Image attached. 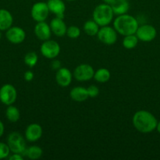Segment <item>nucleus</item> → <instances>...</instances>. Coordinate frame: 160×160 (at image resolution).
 Here are the masks:
<instances>
[{
	"mask_svg": "<svg viewBox=\"0 0 160 160\" xmlns=\"http://www.w3.org/2000/svg\"><path fill=\"white\" fill-rule=\"evenodd\" d=\"M97 38L101 43L104 45H114L118 39V33L114 28L108 26H103L99 29L97 34Z\"/></svg>",
	"mask_w": 160,
	"mask_h": 160,
	"instance_id": "39448f33",
	"label": "nucleus"
},
{
	"mask_svg": "<svg viewBox=\"0 0 160 160\" xmlns=\"http://www.w3.org/2000/svg\"><path fill=\"white\" fill-rule=\"evenodd\" d=\"M138 27L137 20L133 16L126 13L118 16L113 23V28L118 34L123 36L136 34Z\"/></svg>",
	"mask_w": 160,
	"mask_h": 160,
	"instance_id": "f03ea898",
	"label": "nucleus"
},
{
	"mask_svg": "<svg viewBox=\"0 0 160 160\" xmlns=\"http://www.w3.org/2000/svg\"><path fill=\"white\" fill-rule=\"evenodd\" d=\"M127 1H129V0H127Z\"/></svg>",
	"mask_w": 160,
	"mask_h": 160,
	"instance_id": "e433bc0d",
	"label": "nucleus"
},
{
	"mask_svg": "<svg viewBox=\"0 0 160 160\" xmlns=\"http://www.w3.org/2000/svg\"><path fill=\"white\" fill-rule=\"evenodd\" d=\"M114 15L111 6L103 3L95 7L93 12V20L100 27L107 26L111 23Z\"/></svg>",
	"mask_w": 160,
	"mask_h": 160,
	"instance_id": "7ed1b4c3",
	"label": "nucleus"
},
{
	"mask_svg": "<svg viewBox=\"0 0 160 160\" xmlns=\"http://www.w3.org/2000/svg\"><path fill=\"white\" fill-rule=\"evenodd\" d=\"M24 80L26 81L30 82V81H32L33 78H34V73H33V72L31 71V70H27L24 73Z\"/></svg>",
	"mask_w": 160,
	"mask_h": 160,
	"instance_id": "c85d7f7f",
	"label": "nucleus"
},
{
	"mask_svg": "<svg viewBox=\"0 0 160 160\" xmlns=\"http://www.w3.org/2000/svg\"><path fill=\"white\" fill-rule=\"evenodd\" d=\"M115 1L116 0H103L104 2L106 3V4L108 5H110V6H111V5H112Z\"/></svg>",
	"mask_w": 160,
	"mask_h": 160,
	"instance_id": "473e14b6",
	"label": "nucleus"
},
{
	"mask_svg": "<svg viewBox=\"0 0 160 160\" xmlns=\"http://www.w3.org/2000/svg\"><path fill=\"white\" fill-rule=\"evenodd\" d=\"M111 6L114 14L117 16L127 13L130 9V4L127 0H116Z\"/></svg>",
	"mask_w": 160,
	"mask_h": 160,
	"instance_id": "6ab92c4d",
	"label": "nucleus"
},
{
	"mask_svg": "<svg viewBox=\"0 0 160 160\" xmlns=\"http://www.w3.org/2000/svg\"><path fill=\"white\" fill-rule=\"evenodd\" d=\"M17 92L13 85L6 84L0 88V101L6 106L13 104L17 100Z\"/></svg>",
	"mask_w": 160,
	"mask_h": 160,
	"instance_id": "6e6552de",
	"label": "nucleus"
},
{
	"mask_svg": "<svg viewBox=\"0 0 160 160\" xmlns=\"http://www.w3.org/2000/svg\"><path fill=\"white\" fill-rule=\"evenodd\" d=\"M7 145L10 152L17 153L24 156L26 151V142L21 134L19 132H12L8 135Z\"/></svg>",
	"mask_w": 160,
	"mask_h": 160,
	"instance_id": "20e7f679",
	"label": "nucleus"
},
{
	"mask_svg": "<svg viewBox=\"0 0 160 160\" xmlns=\"http://www.w3.org/2000/svg\"><path fill=\"white\" fill-rule=\"evenodd\" d=\"M10 149L7 144L0 142V159H6L9 156Z\"/></svg>",
	"mask_w": 160,
	"mask_h": 160,
	"instance_id": "bb28decb",
	"label": "nucleus"
},
{
	"mask_svg": "<svg viewBox=\"0 0 160 160\" xmlns=\"http://www.w3.org/2000/svg\"><path fill=\"white\" fill-rule=\"evenodd\" d=\"M138 41L139 39L135 34L125 35L124 36V38L122 40V45L126 49H133L137 45Z\"/></svg>",
	"mask_w": 160,
	"mask_h": 160,
	"instance_id": "b1692460",
	"label": "nucleus"
},
{
	"mask_svg": "<svg viewBox=\"0 0 160 160\" xmlns=\"http://www.w3.org/2000/svg\"><path fill=\"white\" fill-rule=\"evenodd\" d=\"M61 52V47L53 40L44 41L40 46V52L46 59H53L57 57Z\"/></svg>",
	"mask_w": 160,
	"mask_h": 160,
	"instance_id": "423d86ee",
	"label": "nucleus"
},
{
	"mask_svg": "<svg viewBox=\"0 0 160 160\" xmlns=\"http://www.w3.org/2000/svg\"><path fill=\"white\" fill-rule=\"evenodd\" d=\"M50 26L51 28L52 33H53L56 37H63L66 34L67 28L66 26V23H64V19L55 17L50 21Z\"/></svg>",
	"mask_w": 160,
	"mask_h": 160,
	"instance_id": "dca6fc26",
	"label": "nucleus"
},
{
	"mask_svg": "<svg viewBox=\"0 0 160 160\" xmlns=\"http://www.w3.org/2000/svg\"><path fill=\"white\" fill-rule=\"evenodd\" d=\"M42 133H43V131L41 125L36 123H31L27 127L25 130V138L28 142H37L42 138Z\"/></svg>",
	"mask_w": 160,
	"mask_h": 160,
	"instance_id": "f8f14e48",
	"label": "nucleus"
},
{
	"mask_svg": "<svg viewBox=\"0 0 160 160\" xmlns=\"http://www.w3.org/2000/svg\"><path fill=\"white\" fill-rule=\"evenodd\" d=\"M6 37L10 43L18 45L22 43L26 38V33L20 27H11L6 30Z\"/></svg>",
	"mask_w": 160,
	"mask_h": 160,
	"instance_id": "9b49d317",
	"label": "nucleus"
},
{
	"mask_svg": "<svg viewBox=\"0 0 160 160\" xmlns=\"http://www.w3.org/2000/svg\"><path fill=\"white\" fill-rule=\"evenodd\" d=\"M132 120L135 129L143 134H147L155 131L158 123L155 116L147 110L136 112Z\"/></svg>",
	"mask_w": 160,
	"mask_h": 160,
	"instance_id": "f257e3e1",
	"label": "nucleus"
},
{
	"mask_svg": "<svg viewBox=\"0 0 160 160\" xmlns=\"http://www.w3.org/2000/svg\"><path fill=\"white\" fill-rule=\"evenodd\" d=\"M61 67V61L57 60V59H54L51 62V68L53 70H59Z\"/></svg>",
	"mask_w": 160,
	"mask_h": 160,
	"instance_id": "c756f323",
	"label": "nucleus"
},
{
	"mask_svg": "<svg viewBox=\"0 0 160 160\" xmlns=\"http://www.w3.org/2000/svg\"><path fill=\"white\" fill-rule=\"evenodd\" d=\"M55 79L59 86L66 88L70 85L72 81V73L70 70L65 67H61L56 71Z\"/></svg>",
	"mask_w": 160,
	"mask_h": 160,
	"instance_id": "4468645a",
	"label": "nucleus"
},
{
	"mask_svg": "<svg viewBox=\"0 0 160 160\" xmlns=\"http://www.w3.org/2000/svg\"><path fill=\"white\" fill-rule=\"evenodd\" d=\"M4 131H5V128H4V124H3V122L0 120V138L4 134Z\"/></svg>",
	"mask_w": 160,
	"mask_h": 160,
	"instance_id": "2f4dec72",
	"label": "nucleus"
},
{
	"mask_svg": "<svg viewBox=\"0 0 160 160\" xmlns=\"http://www.w3.org/2000/svg\"><path fill=\"white\" fill-rule=\"evenodd\" d=\"M70 97L73 101L78 102L86 101L89 98L87 89L83 87H79V86L73 88L70 92Z\"/></svg>",
	"mask_w": 160,
	"mask_h": 160,
	"instance_id": "a211bd4d",
	"label": "nucleus"
},
{
	"mask_svg": "<svg viewBox=\"0 0 160 160\" xmlns=\"http://www.w3.org/2000/svg\"><path fill=\"white\" fill-rule=\"evenodd\" d=\"M42 153H43V151L40 147L38 145H32L26 148L24 156H27L30 159H38L41 158Z\"/></svg>",
	"mask_w": 160,
	"mask_h": 160,
	"instance_id": "4be33fe9",
	"label": "nucleus"
},
{
	"mask_svg": "<svg viewBox=\"0 0 160 160\" xmlns=\"http://www.w3.org/2000/svg\"><path fill=\"white\" fill-rule=\"evenodd\" d=\"M93 78L96 81L99 83H106L111 78V73L106 68L98 69L94 73Z\"/></svg>",
	"mask_w": 160,
	"mask_h": 160,
	"instance_id": "412c9836",
	"label": "nucleus"
},
{
	"mask_svg": "<svg viewBox=\"0 0 160 160\" xmlns=\"http://www.w3.org/2000/svg\"><path fill=\"white\" fill-rule=\"evenodd\" d=\"M135 34L139 40L144 42H149L155 38L157 31L155 27H153L152 25L144 24L138 27Z\"/></svg>",
	"mask_w": 160,
	"mask_h": 160,
	"instance_id": "9d476101",
	"label": "nucleus"
},
{
	"mask_svg": "<svg viewBox=\"0 0 160 160\" xmlns=\"http://www.w3.org/2000/svg\"><path fill=\"white\" fill-rule=\"evenodd\" d=\"M6 117L7 120L10 121L11 123H16L20 120V111L16 106L9 105L6 110Z\"/></svg>",
	"mask_w": 160,
	"mask_h": 160,
	"instance_id": "5701e85b",
	"label": "nucleus"
},
{
	"mask_svg": "<svg viewBox=\"0 0 160 160\" xmlns=\"http://www.w3.org/2000/svg\"><path fill=\"white\" fill-rule=\"evenodd\" d=\"M34 33L38 39L44 42L50 38L52 31L50 24L45 23V21H42L37 22L34 28Z\"/></svg>",
	"mask_w": 160,
	"mask_h": 160,
	"instance_id": "ddd939ff",
	"label": "nucleus"
},
{
	"mask_svg": "<svg viewBox=\"0 0 160 160\" xmlns=\"http://www.w3.org/2000/svg\"><path fill=\"white\" fill-rule=\"evenodd\" d=\"M86 89H87L88 95L90 98H95L99 95V92H100L99 88L96 85H90Z\"/></svg>",
	"mask_w": 160,
	"mask_h": 160,
	"instance_id": "cd10ccee",
	"label": "nucleus"
},
{
	"mask_svg": "<svg viewBox=\"0 0 160 160\" xmlns=\"http://www.w3.org/2000/svg\"><path fill=\"white\" fill-rule=\"evenodd\" d=\"M95 71H94L93 67L89 64L83 63L77 66L74 70V78L76 81L80 82L90 81L93 78Z\"/></svg>",
	"mask_w": 160,
	"mask_h": 160,
	"instance_id": "0eeeda50",
	"label": "nucleus"
},
{
	"mask_svg": "<svg viewBox=\"0 0 160 160\" xmlns=\"http://www.w3.org/2000/svg\"><path fill=\"white\" fill-rule=\"evenodd\" d=\"M24 159V156L20 154H17V153H13L11 156H9V160H22Z\"/></svg>",
	"mask_w": 160,
	"mask_h": 160,
	"instance_id": "7c9ffc66",
	"label": "nucleus"
},
{
	"mask_svg": "<svg viewBox=\"0 0 160 160\" xmlns=\"http://www.w3.org/2000/svg\"><path fill=\"white\" fill-rule=\"evenodd\" d=\"M46 3L50 12L55 14L56 17L64 19L66 6L63 0H48Z\"/></svg>",
	"mask_w": 160,
	"mask_h": 160,
	"instance_id": "2eb2a0df",
	"label": "nucleus"
},
{
	"mask_svg": "<svg viewBox=\"0 0 160 160\" xmlns=\"http://www.w3.org/2000/svg\"><path fill=\"white\" fill-rule=\"evenodd\" d=\"M13 18L9 11L0 9V31H6L12 27Z\"/></svg>",
	"mask_w": 160,
	"mask_h": 160,
	"instance_id": "f3484780",
	"label": "nucleus"
},
{
	"mask_svg": "<svg viewBox=\"0 0 160 160\" xmlns=\"http://www.w3.org/2000/svg\"><path fill=\"white\" fill-rule=\"evenodd\" d=\"M38 55L35 52H29L26 53V55L24 57V62L28 67H34L38 62Z\"/></svg>",
	"mask_w": 160,
	"mask_h": 160,
	"instance_id": "393cba45",
	"label": "nucleus"
},
{
	"mask_svg": "<svg viewBox=\"0 0 160 160\" xmlns=\"http://www.w3.org/2000/svg\"><path fill=\"white\" fill-rule=\"evenodd\" d=\"M1 38H2V34L1 32H0V40H1Z\"/></svg>",
	"mask_w": 160,
	"mask_h": 160,
	"instance_id": "f704fd0d",
	"label": "nucleus"
},
{
	"mask_svg": "<svg viewBox=\"0 0 160 160\" xmlns=\"http://www.w3.org/2000/svg\"><path fill=\"white\" fill-rule=\"evenodd\" d=\"M99 25L93 20H89L85 22L83 24V31L87 35L95 36L97 35L99 31Z\"/></svg>",
	"mask_w": 160,
	"mask_h": 160,
	"instance_id": "aec40b11",
	"label": "nucleus"
},
{
	"mask_svg": "<svg viewBox=\"0 0 160 160\" xmlns=\"http://www.w3.org/2000/svg\"><path fill=\"white\" fill-rule=\"evenodd\" d=\"M50 10L46 2H38L32 6L31 9V16L35 22L45 21L48 17Z\"/></svg>",
	"mask_w": 160,
	"mask_h": 160,
	"instance_id": "1a4fd4ad",
	"label": "nucleus"
},
{
	"mask_svg": "<svg viewBox=\"0 0 160 160\" xmlns=\"http://www.w3.org/2000/svg\"><path fill=\"white\" fill-rule=\"evenodd\" d=\"M67 1H69V2H72V1H75V0H67Z\"/></svg>",
	"mask_w": 160,
	"mask_h": 160,
	"instance_id": "c9c22d12",
	"label": "nucleus"
},
{
	"mask_svg": "<svg viewBox=\"0 0 160 160\" xmlns=\"http://www.w3.org/2000/svg\"><path fill=\"white\" fill-rule=\"evenodd\" d=\"M80 34H81L80 28L77 26H74V25L67 28V32H66V34L67 35V37L72 39L78 38L80 36Z\"/></svg>",
	"mask_w": 160,
	"mask_h": 160,
	"instance_id": "a878e982",
	"label": "nucleus"
},
{
	"mask_svg": "<svg viewBox=\"0 0 160 160\" xmlns=\"http://www.w3.org/2000/svg\"><path fill=\"white\" fill-rule=\"evenodd\" d=\"M156 130H157V131H158V132L159 133V134H160V121H159V122H158V123H157Z\"/></svg>",
	"mask_w": 160,
	"mask_h": 160,
	"instance_id": "72a5a7b5",
	"label": "nucleus"
}]
</instances>
